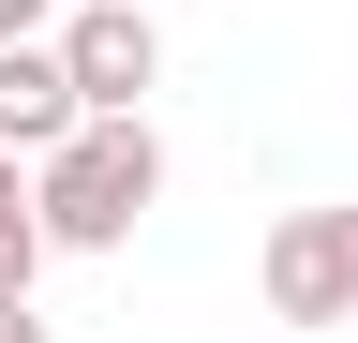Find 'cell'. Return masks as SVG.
I'll return each mask as SVG.
<instances>
[{"label": "cell", "mask_w": 358, "mask_h": 343, "mask_svg": "<svg viewBox=\"0 0 358 343\" xmlns=\"http://www.w3.org/2000/svg\"><path fill=\"white\" fill-rule=\"evenodd\" d=\"M0 343H45V314H30V298H0Z\"/></svg>", "instance_id": "52a82bcc"}, {"label": "cell", "mask_w": 358, "mask_h": 343, "mask_svg": "<svg viewBox=\"0 0 358 343\" xmlns=\"http://www.w3.org/2000/svg\"><path fill=\"white\" fill-rule=\"evenodd\" d=\"M60 60H75L90 119H120V105H150V75H164V30H150V0H75V15H60Z\"/></svg>", "instance_id": "3957f363"}, {"label": "cell", "mask_w": 358, "mask_h": 343, "mask_svg": "<svg viewBox=\"0 0 358 343\" xmlns=\"http://www.w3.org/2000/svg\"><path fill=\"white\" fill-rule=\"evenodd\" d=\"M30 180H45V239H60V254H120L134 224H150V194H164V135H150V105L75 119Z\"/></svg>", "instance_id": "6da1fadb"}, {"label": "cell", "mask_w": 358, "mask_h": 343, "mask_svg": "<svg viewBox=\"0 0 358 343\" xmlns=\"http://www.w3.org/2000/svg\"><path fill=\"white\" fill-rule=\"evenodd\" d=\"M45 180H15V149H0V298H30V269H45Z\"/></svg>", "instance_id": "5b68a950"}, {"label": "cell", "mask_w": 358, "mask_h": 343, "mask_svg": "<svg viewBox=\"0 0 358 343\" xmlns=\"http://www.w3.org/2000/svg\"><path fill=\"white\" fill-rule=\"evenodd\" d=\"M254 284H268V314H284V328H358V194L284 209L268 254H254Z\"/></svg>", "instance_id": "7a4b0ae2"}, {"label": "cell", "mask_w": 358, "mask_h": 343, "mask_svg": "<svg viewBox=\"0 0 358 343\" xmlns=\"http://www.w3.org/2000/svg\"><path fill=\"white\" fill-rule=\"evenodd\" d=\"M45 15H60V0H0V45H15V30H45Z\"/></svg>", "instance_id": "8992f818"}, {"label": "cell", "mask_w": 358, "mask_h": 343, "mask_svg": "<svg viewBox=\"0 0 358 343\" xmlns=\"http://www.w3.org/2000/svg\"><path fill=\"white\" fill-rule=\"evenodd\" d=\"M90 119V90H75V60H60V30H15V45H0V149H60Z\"/></svg>", "instance_id": "277c9868"}]
</instances>
